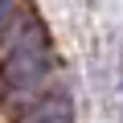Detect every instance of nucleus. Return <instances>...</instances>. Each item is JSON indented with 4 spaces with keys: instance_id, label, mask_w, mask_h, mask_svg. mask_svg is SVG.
Wrapping results in <instances>:
<instances>
[{
    "instance_id": "nucleus-1",
    "label": "nucleus",
    "mask_w": 123,
    "mask_h": 123,
    "mask_svg": "<svg viewBox=\"0 0 123 123\" xmlns=\"http://www.w3.org/2000/svg\"><path fill=\"white\" fill-rule=\"evenodd\" d=\"M49 74V41L37 17H21L4 45V82L12 94H33Z\"/></svg>"
},
{
    "instance_id": "nucleus-2",
    "label": "nucleus",
    "mask_w": 123,
    "mask_h": 123,
    "mask_svg": "<svg viewBox=\"0 0 123 123\" xmlns=\"http://www.w3.org/2000/svg\"><path fill=\"white\" fill-rule=\"evenodd\" d=\"M21 123H74V103H70L66 94H49V98H41Z\"/></svg>"
},
{
    "instance_id": "nucleus-3",
    "label": "nucleus",
    "mask_w": 123,
    "mask_h": 123,
    "mask_svg": "<svg viewBox=\"0 0 123 123\" xmlns=\"http://www.w3.org/2000/svg\"><path fill=\"white\" fill-rule=\"evenodd\" d=\"M12 4H17V0H0V29L8 25V17H12Z\"/></svg>"
}]
</instances>
